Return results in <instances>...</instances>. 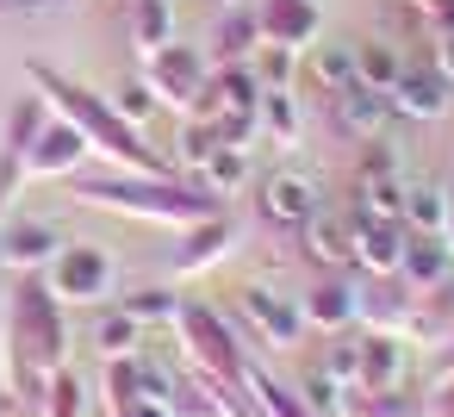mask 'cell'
<instances>
[{
	"mask_svg": "<svg viewBox=\"0 0 454 417\" xmlns=\"http://www.w3.org/2000/svg\"><path fill=\"white\" fill-rule=\"evenodd\" d=\"M26 75L38 82V94L51 100V113H57V119H69V125L88 138V150L113 156L125 175H168V169H162V156L137 138V125H125V119L113 113V100H106V94H94V88H82V82L57 75L51 63H26Z\"/></svg>",
	"mask_w": 454,
	"mask_h": 417,
	"instance_id": "cell-1",
	"label": "cell"
},
{
	"mask_svg": "<svg viewBox=\"0 0 454 417\" xmlns=\"http://www.w3.org/2000/svg\"><path fill=\"white\" fill-rule=\"evenodd\" d=\"M69 193L82 206H106L125 218H156V224H200L218 212L212 193L168 181V175H94V181H69Z\"/></svg>",
	"mask_w": 454,
	"mask_h": 417,
	"instance_id": "cell-2",
	"label": "cell"
},
{
	"mask_svg": "<svg viewBox=\"0 0 454 417\" xmlns=\"http://www.w3.org/2000/svg\"><path fill=\"white\" fill-rule=\"evenodd\" d=\"M7 355H20V361H32V367H44V374H57V367L69 361L63 305H57V293H51L38 274H26V280L13 287V305H7Z\"/></svg>",
	"mask_w": 454,
	"mask_h": 417,
	"instance_id": "cell-3",
	"label": "cell"
},
{
	"mask_svg": "<svg viewBox=\"0 0 454 417\" xmlns=\"http://www.w3.org/2000/svg\"><path fill=\"white\" fill-rule=\"evenodd\" d=\"M175 336H181V355L193 361V374H200V380H243V367H249V361H243L237 324H231L224 311L181 299V311H175Z\"/></svg>",
	"mask_w": 454,
	"mask_h": 417,
	"instance_id": "cell-4",
	"label": "cell"
},
{
	"mask_svg": "<svg viewBox=\"0 0 454 417\" xmlns=\"http://www.w3.org/2000/svg\"><path fill=\"white\" fill-rule=\"evenodd\" d=\"M144 82H150L156 106H175V113L187 119V113L200 106V94H206L212 69H206V57H200L193 44H162V51L144 57Z\"/></svg>",
	"mask_w": 454,
	"mask_h": 417,
	"instance_id": "cell-5",
	"label": "cell"
},
{
	"mask_svg": "<svg viewBox=\"0 0 454 417\" xmlns=\"http://www.w3.org/2000/svg\"><path fill=\"white\" fill-rule=\"evenodd\" d=\"M44 274H51L44 287L57 293V305H100V299L113 293V256L94 249V243L57 249V262H51Z\"/></svg>",
	"mask_w": 454,
	"mask_h": 417,
	"instance_id": "cell-6",
	"label": "cell"
},
{
	"mask_svg": "<svg viewBox=\"0 0 454 417\" xmlns=\"http://www.w3.org/2000/svg\"><path fill=\"white\" fill-rule=\"evenodd\" d=\"M355 218H404V175L386 144H367L355 162Z\"/></svg>",
	"mask_w": 454,
	"mask_h": 417,
	"instance_id": "cell-7",
	"label": "cell"
},
{
	"mask_svg": "<svg viewBox=\"0 0 454 417\" xmlns=\"http://www.w3.org/2000/svg\"><path fill=\"white\" fill-rule=\"evenodd\" d=\"M411 374V349L404 336L392 330H361V349H355V392L361 398H392Z\"/></svg>",
	"mask_w": 454,
	"mask_h": 417,
	"instance_id": "cell-8",
	"label": "cell"
},
{
	"mask_svg": "<svg viewBox=\"0 0 454 417\" xmlns=\"http://www.w3.org/2000/svg\"><path fill=\"white\" fill-rule=\"evenodd\" d=\"M237 318H243V330H255V342H268V349H293V342L305 336V311H299L286 293H274V287H243V293H237Z\"/></svg>",
	"mask_w": 454,
	"mask_h": 417,
	"instance_id": "cell-9",
	"label": "cell"
},
{
	"mask_svg": "<svg viewBox=\"0 0 454 417\" xmlns=\"http://www.w3.org/2000/svg\"><path fill=\"white\" fill-rule=\"evenodd\" d=\"M249 13H255V38L268 51H311L317 26H324L317 0H255Z\"/></svg>",
	"mask_w": 454,
	"mask_h": 417,
	"instance_id": "cell-10",
	"label": "cell"
},
{
	"mask_svg": "<svg viewBox=\"0 0 454 417\" xmlns=\"http://www.w3.org/2000/svg\"><path fill=\"white\" fill-rule=\"evenodd\" d=\"M386 106H392L398 119H411V125H435V119L454 106V88H448L429 63H404L398 82L386 88Z\"/></svg>",
	"mask_w": 454,
	"mask_h": 417,
	"instance_id": "cell-11",
	"label": "cell"
},
{
	"mask_svg": "<svg viewBox=\"0 0 454 417\" xmlns=\"http://www.w3.org/2000/svg\"><path fill=\"white\" fill-rule=\"evenodd\" d=\"M82 156H88V138H82L69 119H57V113H51V125L38 131V144L20 156V187H26V181H57V175H75V169H82Z\"/></svg>",
	"mask_w": 454,
	"mask_h": 417,
	"instance_id": "cell-12",
	"label": "cell"
},
{
	"mask_svg": "<svg viewBox=\"0 0 454 417\" xmlns=\"http://www.w3.org/2000/svg\"><path fill=\"white\" fill-rule=\"evenodd\" d=\"M299 243H305V262L324 268V274L355 268V218H342V212H324V206H317V212L299 224Z\"/></svg>",
	"mask_w": 454,
	"mask_h": 417,
	"instance_id": "cell-13",
	"label": "cell"
},
{
	"mask_svg": "<svg viewBox=\"0 0 454 417\" xmlns=\"http://www.w3.org/2000/svg\"><path fill=\"white\" fill-rule=\"evenodd\" d=\"M51 125V100L44 94H26V100H13V113H7V156H0V200H13L20 193V156L38 144V131Z\"/></svg>",
	"mask_w": 454,
	"mask_h": 417,
	"instance_id": "cell-14",
	"label": "cell"
},
{
	"mask_svg": "<svg viewBox=\"0 0 454 417\" xmlns=\"http://www.w3.org/2000/svg\"><path fill=\"white\" fill-rule=\"evenodd\" d=\"M404 218H355V268L373 280H398L404 262Z\"/></svg>",
	"mask_w": 454,
	"mask_h": 417,
	"instance_id": "cell-15",
	"label": "cell"
},
{
	"mask_svg": "<svg viewBox=\"0 0 454 417\" xmlns=\"http://www.w3.org/2000/svg\"><path fill=\"white\" fill-rule=\"evenodd\" d=\"M305 330H317V336H336V330H355L361 324V287L355 280H342V274H324L311 293H305Z\"/></svg>",
	"mask_w": 454,
	"mask_h": 417,
	"instance_id": "cell-16",
	"label": "cell"
},
{
	"mask_svg": "<svg viewBox=\"0 0 454 417\" xmlns=\"http://www.w3.org/2000/svg\"><path fill=\"white\" fill-rule=\"evenodd\" d=\"M386 119H392L386 94H373V88H361V82L342 88V94H330V125H336L342 138H355V144H380Z\"/></svg>",
	"mask_w": 454,
	"mask_h": 417,
	"instance_id": "cell-17",
	"label": "cell"
},
{
	"mask_svg": "<svg viewBox=\"0 0 454 417\" xmlns=\"http://www.w3.org/2000/svg\"><path fill=\"white\" fill-rule=\"evenodd\" d=\"M255 206H262V218H268V224L299 231V224L317 212V181H311V175H268V181H262V193H255Z\"/></svg>",
	"mask_w": 454,
	"mask_h": 417,
	"instance_id": "cell-18",
	"label": "cell"
},
{
	"mask_svg": "<svg viewBox=\"0 0 454 417\" xmlns=\"http://www.w3.org/2000/svg\"><path fill=\"white\" fill-rule=\"evenodd\" d=\"M57 224H44V218H20V224H7L0 231V262H7L13 274H44L51 262H57Z\"/></svg>",
	"mask_w": 454,
	"mask_h": 417,
	"instance_id": "cell-19",
	"label": "cell"
},
{
	"mask_svg": "<svg viewBox=\"0 0 454 417\" xmlns=\"http://www.w3.org/2000/svg\"><path fill=\"white\" fill-rule=\"evenodd\" d=\"M448 274H454V249L442 243V237H404V262H398V280H404V293H442L448 287Z\"/></svg>",
	"mask_w": 454,
	"mask_h": 417,
	"instance_id": "cell-20",
	"label": "cell"
},
{
	"mask_svg": "<svg viewBox=\"0 0 454 417\" xmlns=\"http://www.w3.org/2000/svg\"><path fill=\"white\" fill-rule=\"evenodd\" d=\"M299 82L311 94H324V100L355 88V44H311V51H299Z\"/></svg>",
	"mask_w": 454,
	"mask_h": 417,
	"instance_id": "cell-21",
	"label": "cell"
},
{
	"mask_svg": "<svg viewBox=\"0 0 454 417\" xmlns=\"http://www.w3.org/2000/svg\"><path fill=\"white\" fill-rule=\"evenodd\" d=\"M224 249H231V224H224V212H212V218L187 224V243L175 249V268H181V274H200V268H212Z\"/></svg>",
	"mask_w": 454,
	"mask_h": 417,
	"instance_id": "cell-22",
	"label": "cell"
},
{
	"mask_svg": "<svg viewBox=\"0 0 454 417\" xmlns=\"http://www.w3.org/2000/svg\"><path fill=\"white\" fill-rule=\"evenodd\" d=\"M243 181H249V150H231V144H218V150L193 169V187H200V193H212V200L237 193Z\"/></svg>",
	"mask_w": 454,
	"mask_h": 417,
	"instance_id": "cell-23",
	"label": "cell"
},
{
	"mask_svg": "<svg viewBox=\"0 0 454 417\" xmlns=\"http://www.w3.org/2000/svg\"><path fill=\"white\" fill-rule=\"evenodd\" d=\"M448 187H435V181H417V187H404V231H417V237H442L448 231Z\"/></svg>",
	"mask_w": 454,
	"mask_h": 417,
	"instance_id": "cell-24",
	"label": "cell"
},
{
	"mask_svg": "<svg viewBox=\"0 0 454 417\" xmlns=\"http://www.w3.org/2000/svg\"><path fill=\"white\" fill-rule=\"evenodd\" d=\"M94 349H100V361L144 355V324H137L125 305H113V311H100V318H94Z\"/></svg>",
	"mask_w": 454,
	"mask_h": 417,
	"instance_id": "cell-25",
	"label": "cell"
},
{
	"mask_svg": "<svg viewBox=\"0 0 454 417\" xmlns=\"http://www.w3.org/2000/svg\"><path fill=\"white\" fill-rule=\"evenodd\" d=\"M398 69H404V57H398L386 38H367V44H355V82H361V88L386 94V88L398 82Z\"/></svg>",
	"mask_w": 454,
	"mask_h": 417,
	"instance_id": "cell-26",
	"label": "cell"
},
{
	"mask_svg": "<svg viewBox=\"0 0 454 417\" xmlns=\"http://www.w3.org/2000/svg\"><path fill=\"white\" fill-rule=\"evenodd\" d=\"M131 32H137V51H162L175 44V0H131Z\"/></svg>",
	"mask_w": 454,
	"mask_h": 417,
	"instance_id": "cell-27",
	"label": "cell"
},
{
	"mask_svg": "<svg viewBox=\"0 0 454 417\" xmlns=\"http://www.w3.org/2000/svg\"><path fill=\"white\" fill-rule=\"evenodd\" d=\"M361 324H367V330H392V336H404V324H411V299H392V287H361Z\"/></svg>",
	"mask_w": 454,
	"mask_h": 417,
	"instance_id": "cell-28",
	"label": "cell"
},
{
	"mask_svg": "<svg viewBox=\"0 0 454 417\" xmlns=\"http://www.w3.org/2000/svg\"><path fill=\"white\" fill-rule=\"evenodd\" d=\"M255 119L268 125L274 144H299V100H293V88H268L262 106H255Z\"/></svg>",
	"mask_w": 454,
	"mask_h": 417,
	"instance_id": "cell-29",
	"label": "cell"
},
{
	"mask_svg": "<svg viewBox=\"0 0 454 417\" xmlns=\"http://www.w3.org/2000/svg\"><path fill=\"white\" fill-rule=\"evenodd\" d=\"M355 349H361V336L355 330H336V336H324V349H317V374H330L342 392H355Z\"/></svg>",
	"mask_w": 454,
	"mask_h": 417,
	"instance_id": "cell-30",
	"label": "cell"
},
{
	"mask_svg": "<svg viewBox=\"0 0 454 417\" xmlns=\"http://www.w3.org/2000/svg\"><path fill=\"white\" fill-rule=\"evenodd\" d=\"M243 386L255 392V405H262L268 417H311L293 386H280V380H268V374H255V367H243Z\"/></svg>",
	"mask_w": 454,
	"mask_h": 417,
	"instance_id": "cell-31",
	"label": "cell"
},
{
	"mask_svg": "<svg viewBox=\"0 0 454 417\" xmlns=\"http://www.w3.org/2000/svg\"><path fill=\"white\" fill-rule=\"evenodd\" d=\"M255 44H262V38H255V13H249V7H231L224 26H218V57H224V63H249Z\"/></svg>",
	"mask_w": 454,
	"mask_h": 417,
	"instance_id": "cell-32",
	"label": "cell"
},
{
	"mask_svg": "<svg viewBox=\"0 0 454 417\" xmlns=\"http://www.w3.org/2000/svg\"><path fill=\"white\" fill-rule=\"evenodd\" d=\"M137 324H175V311H181V293L175 287H137V293H125L119 299Z\"/></svg>",
	"mask_w": 454,
	"mask_h": 417,
	"instance_id": "cell-33",
	"label": "cell"
},
{
	"mask_svg": "<svg viewBox=\"0 0 454 417\" xmlns=\"http://www.w3.org/2000/svg\"><path fill=\"white\" fill-rule=\"evenodd\" d=\"M218 144H224V138H218V125H212V119H200V113H187V119H181V138H175V156H181L187 169H200Z\"/></svg>",
	"mask_w": 454,
	"mask_h": 417,
	"instance_id": "cell-34",
	"label": "cell"
},
{
	"mask_svg": "<svg viewBox=\"0 0 454 417\" xmlns=\"http://www.w3.org/2000/svg\"><path fill=\"white\" fill-rule=\"evenodd\" d=\"M113 113H119L125 125H137V131H144V125L156 119V94H150V82H144V75H131V82L113 94Z\"/></svg>",
	"mask_w": 454,
	"mask_h": 417,
	"instance_id": "cell-35",
	"label": "cell"
},
{
	"mask_svg": "<svg viewBox=\"0 0 454 417\" xmlns=\"http://www.w3.org/2000/svg\"><path fill=\"white\" fill-rule=\"evenodd\" d=\"M82 405H88V398H82V380H75L69 367H57L51 386H44V405H38V411H44V417H82Z\"/></svg>",
	"mask_w": 454,
	"mask_h": 417,
	"instance_id": "cell-36",
	"label": "cell"
},
{
	"mask_svg": "<svg viewBox=\"0 0 454 417\" xmlns=\"http://www.w3.org/2000/svg\"><path fill=\"white\" fill-rule=\"evenodd\" d=\"M299 398H305V411L311 417H342V386L330 380V374H305V386H299Z\"/></svg>",
	"mask_w": 454,
	"mask_h": 417,
	"instance_id": "cell-37",
	"label": "cell"
},
{
	"mask_svg": "<svg viewBox=\"0 0 454 417\" xmlns=\"http://www.w3.org/2000/svg\"><path fill=\"white\" fill-rule=\"evenodd\" d=\"M293 75H299V51H268V44H262V63H255L262 94H268V88H293Z\"/></svg>",
	"mask_w": 454,
	"mask_h": 417,
	"instance_id": "cell-38",
	"label": "cell"
},
{
	"mask_svg": "<svg viewBox=\"0 0 454 417\" xmlns=\"http://www.w3.org/2000/svg\"><path fill=\"white\" fill-rule=\"evenodd\" d=\"M411 13L423 20L429 38H448L454 32V0H411Z\"/></svg>",
	"mask_w": 454,
	"mask_h": 417,
	"instance_id": "cell-39",
	"label": "cell"
},
{
	"mask_svg": "<svg viewBox=\"0 0 454 417\" xmlns=\"http://www.w3.org/2000/svg\"><path fill=\"white\" fill-rule=\"evenodd\" d=\"M113 417H168V398H119Z\"/></svg>",
	"mask_w": 454,
	"mask_h": 417,
	"instance_id": "cell-40",
	"label": "cell"
},
{
	"mask_svg": "<svg viewBox=\"0 0 454 417\" xmlns=\"http://www.w3.org/2000/svg\"><path fill=\"white\" fill-rule=\"evenodd\" d=\"M429 69L454 88V32H448V38H435V63H429Z\"/></svg>",
	"mask_w": 454,
	"mask_h": 417,
	"instance_id": "cell-41",
	"label": "cell"
},
{
	"mask_svg": "<svg viewBox=\"0 0 454 417\" xmlns=\"http://www.w3.org/2000/svg\"><path fill=\"white\" fill-rule=\"evenodd\" d=\"M13 7H20V13H44V7H51V0H13Z\"/></svg>",
	"mask_w": 454,
	"mask_h": 417,
	"instance_id": "cell-42",
	"label": "cell"
},
{
	"mask_svg": "<svg viewBox=\"0 0 454 417\" xmlns=\"http://www.w3.org/2000/svg\"><path fill=\"white\" fill-rule=\"evenodd\" d=\"M442 243L454 249V200H448V231H442Z\"/></svg>",
	"mask_w": 454,
	"mask_h": 417,
	"instance_id": "cell-43",
	"label": "cell"
},
{
	"mask_svg": "<svg viewBox=\"0 0 454 417\" xmlns=\"http://www.w3.org/2000/svg\"><path fill=\"white\" fill-rule=\"evenodd\" d=\"M0 7H13V0H0Z\"/></svg>",
	"mask_w": 454,
	"mask_h": 417,
	"instance_id": "cell-44",
	"label": "cell"
}]
</instances>
